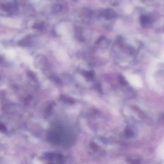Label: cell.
<instances>
[{
	"label": "cell",
	"mask_w": 164,
	"mask_h": 164,
	"mask_svg": "<svg viewBox=\"0 0 164 164\" xmlns=\"http://www.w3.org/2000/svg\"><path fill=\"white\" fill-rule=\"evenodd\" d=\"M125 135L128 138H132L134 136V133L132 132V130L130 129H126L125 132Z\"/></svg>",
	"instance_id": "cell-1"
},
{
	"label": "cell",
	"mask_w": 164,
	"mask_h": 164,
	"mask_svg": "<svg viewBox=\"0 0 164 164\" xmlns=\"http://www.w3.org/2000/svg\"><path fill=\"white\" fill-rule=\"evenodd\" d=\"M118 79L119 82L121 85L123 86H126V85L128 84L127 81L125 80V78L122 75H119L118 77Z\"/></svg>",
	"instance_id": "cell-2"
}]
</instances>
